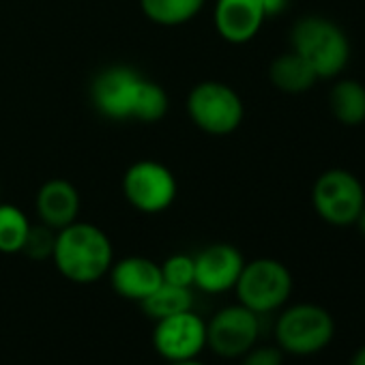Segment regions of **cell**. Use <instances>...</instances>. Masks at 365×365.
I'll return each instance as SVG.
<instances>
[{
    "instance_id": "obj_11",
    "label": "cell",
    "mask_w": 365,
    "mask_h": 365,
    "mask_svg": "<svg viewBox=\"0 0 365 365\" xmlns=\"http://www.w3.org/2000/svg\"><path fill=\"white\" fill-rule=\"evenodd\" d=\"M194 286L207 294H224L235 290L237 279L245 267V258L230 243H213L194 256Z\"/></svg>"
},
{
    "instance_id": "obj_16",
    "label": "cell",
    "mask_w": 365,
    "mask_h": 365,
    "mask_svg": "<svg viewBox=\"0 0 365 365\" xmlns=\"http://www.w3.org/2000/svg\"><path fill=\"white\" fill-rule=\"evenodd\" d=\"M329 108L346 127L365 123V86L356 80H339L329 93Z\"/></svg>"
},
{
    "instance_id": "obj_14",
    "label": "cell",
    "mask_w": 365,
    "mask_h": 365,
    "mask_svg": "<svg viewBox=\"0 0 365 365\" xmlns=\"http://www.w3.org/2000/svg\"><path fill=\"white\" fill-rule=\"evenodd\" d=\"M35 209L39 222L58 232L69 224L78 222L80 194L73 182L65 178H50L39 187L35 196Z\"/></svg>"
},
{
    "instance_id": "obj_26",
    "label": "cell",
    "mask_w": 365,
    "mask_h": 365,
    "mask_svg": "<svg viewBox=\"0 0 365 365\" xmlns=\"http://www.w3.org/2000/svg\"><path fill=\"white\" fill-rule=\"evenodd\" d=\"M354 226L359 228V232L365 237V207L361 209V213H359V217H356V222H354Z\"/></svg>"
},
{
    "instance_id": "obj_5",
    "label": "cell",
    "mask_w": 365,
    "mask_h": 365,
    "mask_svg": "<svg viewBox=\"0 0 365 365\" xmlns=\"http://www.w3.org/2000/svg\"><path fill=\"white\" fill-rule=\"evenodd\" d=\"M192 123L209 135H228L237 131L245 116L239 93L217 80L196 84L185 101Z\"/></svg>"
},
{
    "instance_id": "obj_25",
    "label": "cell",
    "mask_w": 365,
    "mask_h": 365,
    "mask_svg": "<svg viewBox=\"0 0 365 365\" xmlns=\"http://www.w3.org/2000/svg\"><path fill=\"white\" fill-rule=\"evenodd\" d=\"M348 365H365V344L354 350V354L350 356Z\"/></svg>"
},
{
    "instance_id": "obj_7",
    "label": "cell",
    "mask_w": 365,
    "mask_h": 365,
    "mask_svg": "<svg viewBox=\"0 0 365 365\" xmlns=\"http://www.w3.org/2000/svg\"><path fill=\"white\" fill-rule=\"evenodd\" d=\"M178 194V182L172 170L155 159H142L123 174V196L127 202L146 215L163 213L172 207Z\"/></svg>"
},
{
    "instance_id": "obj_24",
    "label": "cell",
    "mask_w": 365,
    "mask_h": 365,
    "mask_svg": "<svg viewBox=\"0 0 365 365\" xmlns=\"http://www.w3.org/2000/svg\"><path fill=\"white\" fill-rule=\"evenodd\" d=\"M260 3H262V9H264L267 18L282 16L288 9V0H260Z\"/></svg>"
},
{
    "instance_id": "obj_10",
    "label": "cell",
    "mask_w": 365,
    "mask_h": 365,
    "mask_svg": "<svg viewBox=\"0 0 365 365\" xmlns=\"http://www.w3.org/2000/svg\"><path fill=\"white\" fill-rule=\"evenodd\" d=\"M153 346L168 363L198 359L207 348V320L194 309L155 320Z\"/></svg>"
},
{
    "instance_id": "obj_9",
    "label": "cell",
    "mask_w": 365,
    "mask_h": 365,
    "mask_svg": "<svg viewBox=\"0 0 365 365\" xmlns=\"http://www.w3.org/2000/svg\"><path fill=\"white\" fill-rule=\"evenodd\" d=\"M260 337V316L245 305L222 307L207 322V348L222 359H241Z\"/></svg>"
},
{
    "instance_id": "obj_15",
    "label": "cell",
    "mask_w": 365,
    "mask_h": 365,
    "mask_svg": "<svg viewBox=\"0 0 365 365\" xmlns=\"http://www.w3.org/2000/svg\"><path fill=\"white\" fill-rule=\"evenodd\" d=\"M269 80L277 91L286 95H301L307 93L318 82V76L305 58H301L297 52L290 50L286 54H279L271 63Z\"/></svg>"
},
{
    "instance_id": "obj_22",
    "label": "cell",
    "mask_w": 365,
    "mask_h": 365,
    "mask_svg": "<svg viewBox=\"0 0 365 365\" xmlns=\"http://www.w3.org/2000/svg\"><path fill=\"white\" fill-rule=\"evenodd\" d=\"M54 243H56V230L48 228L46 224H39V226L31 224V230L26 235V241L20 254L29 256L31 260H52Z\"/></svg>"
},
{
    "instance_id": "obj_1",
    "label": "cell",
    "mask_w": 365,
    "mask_h": 365,
    "mask_svg": "<svg viewBox=\"0 0 365 365\" xmlns=\"http://www.w3.org/2000/svg\"><path fill=\"white\" fill-rule=\"evenodd\" d=\"M52 260L58 273L73 284H95L114 262L110 237L95 224L73 222L56 232Z\"/></svg>"
},
{
    "instance_id": "obj_19",
    "label": "cell",
    "mask_w": 365,
    "mask_h": 365,
    "mask_svg": "<svg viewBox=\"0 0 365 365\" xmlns=\"http://www.w3.org/2000/svg\"><path fill=\"white\" fill-rule=\"evenodd\" d=\"M31 230V222L22 209L0 200V254H20Z\"/></svg>"
},
{
    "instance_id": "obj_12",
    "label": "cell",
    "mask_w": 365,
    "mask_h": 365,
    "mask_svg": "<svg viewBox=\"0 0 365 365\" xmlns=\"http://www.w3.org/2000/svg\"><path fill=\"white\" fill-rule=\"evenodd\" d=\"M264 20L267 16L260 0H215V31L232 46L250 43L260 33Z\"/></svg>"
},
{
    "instance_id": "obj_20",
    "label": "cell",
    "mask_w": 365,
    "mask_h": 365,
    "mask_svg": "<svg viewBox=\"0 0 365 365\" xmlns=\"http://www.w3.org/2000/svg\"><path fill=\"white\" fill-rule=\"evenodd\" d=\"M168 93L153 80L146 78L144 86H142V95L138 101V110H135V120L140 123H157L165 116L168 112Z\"/></svg>"
},
{
    "instance_id": "obj_13",
    "label": "cell",
    "mask_w": 365,
    "mask_h": 365,
    "mask_svg": "<svg viewBox=\"0 0 365 365\" xmlns=\"http://www.w3.org/2000/svg\"><path fill=\"white\" fill-rule=\"evenodd\" d=\"M110 284L112 290L129 301H144L150 292H155L163 279H161V267L144 256H127L118 262H112L110 271Z\"/></svg>"
},
{
    "instance_id": "obj_27",
    "label": "cell",
    "mask_w": 365,
    "mask_h": 365,
    "mask_svg": "<svg viewBox=\"0 0 365 365\" xmlns=\"http://www.w3.org/2000/svg\"><path fill=\"white\" fill-rule=\"evenodd\" d=\"M168 365H205L200 359H187V361H170Z\"/></svg>"
},
{
    "instance_id": "obj_23",
    "label": "cell",
    "mask_w": 365,
    "mask_h": 365,
    "mask_svg": "<svg viewBox=\"0 0 365 365\" xmlns=\"http://www.w3.org/2000/svg\"><path fill=\"white\" fill-rule=\"evenodd\" d=\"M241 365H284L279 346H254L241 356Z\"/></svg>"
},
{
    "instance_id": "obj_3",
    "label": "cell",
    "mask_w": 365,
    "mask_h": 365,
    "mask_svg": "<svg viewBox=\"0 0 365 365\" xmlns=\"http://www.w3.org/2000/svg\"><path fill=\"white\" fill-rule=\"evenodd\" d=\"M273 333L284 354L312 356L333 341L335 320L316 303H297L277 316Z\"/></svg>"
},
{
    "instance_id": "obj_2",
    "label": "cell",
    "mask_w": 365,
    "mask_h": 365,
    "mask_svg": "<svg viewBox=\"0 0 365 365\" xmlns=\"http://www.w3.org/2000/svg\"><path fill=\"white\" fill-rule=\"evenodd\" d=\"M290 46L309 63L318 80L337 78L350 61V41L346 33L331 20L305 16L290 31Z\"/></svg>"
},
{
    "instance_id": "obj_18",
    "label": "cell",
    "mask_w": 365,
    "mask_h": 365,
    "mask_svg": "<svg viewBox=\"0 0 365 365\" xmlns=\"http://www.w3.org/2000/svg\"><path fill=\"white\" fill-rule=\"evenodd\" d=\"M192 305H194L192 288L172 286V284H161L155 292H150L144 301H140L142 312L153 320H161L180 312H187L192 309Z\"/></svg>"
},
{
    "instance_id": "obj_17",
    "label": "cell",
    "mask_w": 365,
    "mask_h": 365,
    "mask_svg": "<svg viewBox=\"0 0 365 365\" xmlns=\"http://www.w3.org/2000/svg\"><path fill=\"white\" fill-rule=\"evenodd\" d=\"M207 0H140V9L157 26H182L200 16Z\"/></svg>"
},
{
    "instance_id": "obj_28",
    "label": "cell",
    "mask_w": 365,
    "mask_h": 365,
    "mask_svg": "<svg viewBox=\"0 0 365 365\" xmlns=\"http://www.w3.org/2000/svg\"><path fill=\"white\" fill-rule=\"evenodd\" d=\"M0 194H3V187H0Z\"/></svg>"
},
{
    "instance_id": "obj_6",
    "label": "cell",
    "mask_w": 365,
    "mask_h": 365,
    "mask_svg": "<svg viewBox=\"0 0 365 365\" xmlns=\"http://www.w3.org/2000/svg\"><path fill=\"white\" fill-rule=\"evenodd\" d=\"M312 205L318 217L331 226H354L365 207V192L361 180L341 168L322 172L312 187Z\"/></svg>"
},
{
    "instance_id": "obj_21",
    "label": "cell",
    "mask_w": 365,
    "mask_h": 365,
    "mask_svg": "<svg viewBox=\"0 0 365 365\" xmlns=\"http://www.w3.org/2000/svg\"><path fill=\"white\" fill-rule=\"evenodd\" d=\"M159 267H161L163 284L194 288V275H196L194 256H190V254H172Z\"/></svg>"
},
{
    "instance_id": "obj_4",
    "label": "cell",
    "mask_w": 365,
    "mask_h": 365,
    "mask_svg": "<svg viewBox=\"0 0 365 365\" xmlns=\"http://www.w3.org/2000/svg\"><path fill=\"white\" fill-rule=\"evenodd\" d=\"M235 292L241 305L264 316L288 303L292 294V275L288 267L275 258H256L245 262Z\"/></svg>"
},
{
    "instance_id": "obj_8",
    "label": "cell",
    "mask_w": 365,
    "mask_h": 365,
    "mask_svg": "<svg viewBox=\"0 0 365 365\" xmlns=\"http://www.w3.org/2000/svg\"><path fill=\"white\" fill-rule=\"evenodd\" d=\"M146 78L127 65L101 69L91 84V101L108 120H135L138 101Z\"/></svg>"
}]
</instances>
